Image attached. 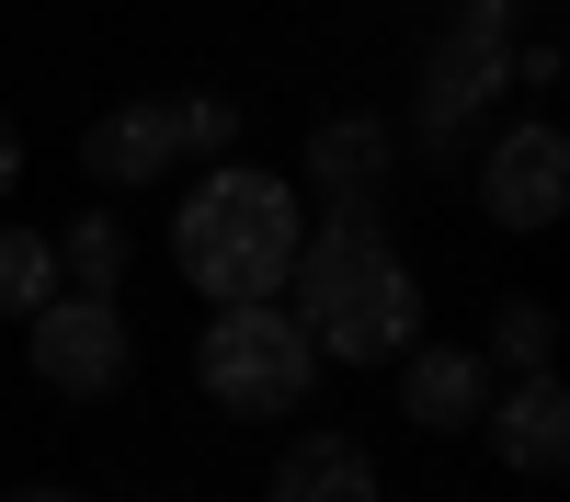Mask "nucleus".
I'll use <instances>...</instances> for the list:
<instances>
[{"mask_svg": "<svg viewBox=\"0 0 570 502\" xmlns=\"http://www.w3.org/2000/svg\"><path fill=\"white\" fill-rule=\"evenodd\" d=\"M285 286H297V319H308L320 354H343V365H389V354H411L422 286H411V263L389 252L376 206H331L308 240H297Z\"/></svg>", "mask_w": 570, "mask_h": 502, "instance_id": "nucleus-1", "label": "nucleus"}, {"mask_svg": "<svg viewBox=\"0 0 570 502\" xmlns=\"http://www.w3.org/2000/svg\"><path fill=\"white\" fill-rule=\"evenodd\" d=\"M308 240V206H297V183H274L252 160H217L195 195L171 206V263H183V286L195 297H285V263H297Z\"/></svg>", "mask_w": 570, "mask_h": 502, "instance_id": "nucleus-2", "label": "nucleus"}, {"mask_svg": "<svg viewBox=\"0 0 570 502\" xmlns=\"http://www.w3.org/2000/svg\"><path fill=\"white\" fill-rule=\"evenodd\" d=\"M195 377H206V400L228 411V423H274V411L308 400L320 343H308V319L285 297H228L206 319V343H195Z\"/></svg>", "mask_w": 570, "mask_h": 502, "instance_id": "nucleus-3", "label": "nucleus"}, {"mask_svg": "<svg viewBox=\"0 0 570 502\" xmlns=\"http://www.w3.org/2000/svg\"><path fill=\"white\" fill-rule=\"evenodd\" d=\"M468 23H445L434 35V58H422V137L434 149H456V126L468 115H491L502 104V69H513V46H502V0H456Z\"/></svg>", "mask_w": 570, "mask_h": 502, "instance_id": "nucleus-4", "label": "nucleus"}, {"mask_svg": "<svg viewBox=\"0 0 570 502\" xmlns=\"http://www.w3.org/2000/svg\"><path fill=\"white\" fill-rule=\"evenodd\" d=\"M23 343H35V377L46 388H69V400H104V388H126V308L115 297H80V286H58L35 319H23Z\"/></svg>", "mask_w": 570, "mask_h": 502, "instance_id": "nucleus-5", "label": "nucleus"}, {"mask_svg": "<svg viewBox=\"0 0 570 502\" xmlns=\"http://www.w3.org/2000/svg\"><path fill=\"white\" fill-rule=\"evenodd\" d=\"M480 195H491V217H502V228H548V217L570 206V137H559L548 115L502 126V149L480 160Z\"/></svg>", "mask_w": 570, "mask_h": 502, "instance_id": "nucleus-6", "label": "nucleus"}, {"mask_svg": "<svg viewBox=\"0 0 570 502\" xmlns=\"http://www.w3.org/2000/svg\"><path fill=\"white\" fill-rule=\"evenodd\" d=\"M491 445H502V469L513 480H559V456H570V388L548 377V365H525L513 388H491Z\"/></svg>", "mask_w": 570, "mask_h": 502, "instance_id": "nucleus-7", "label": "nucleus"}, {"mask_svg": "<svg viewBox=\"0 0 570 502\" xmlns=\"http://www.w3.org/2000/svg\"><path fill=\"white\" fill-rule=\"evenodd\" d=\"M389 171H400V137L376 126V115H320V126H308V183H320V206H376V195H389Z\"/></svg>", "mask_w": 570, "mask_h": 502, "instance_id": "nucleus-8", "label": "nucleus"}, {"mask_svg": "<svg viewBox=\"0 0 570 502\" xmlns=\"http://www.w3.org/2000/svg\"><path fill=\"white\" fill-rule=\"evenodd\" d=\"M400 411L422 434H468L491 411V354H456V343H422L411 377H400Z\"/></svg>", "mask_w": 570, "mask_h": 502, "instance_id": "nucleus-9", "label": "nucleus"}, {"mask_svg": "<svg viewBox=\"0 0 570 502\" xmlns=\"http://www.w3.org/2000/svg\"><path fill=\"white\" fill-rule=\"evenodd\" d=\"M80 160H91V183H149V171H171V160H183V149H171V104H115V115H91Z\"/></svg>", "mask_w": 570, "mask_h": 502, "instance_id": "nucleus-10", "label": "nucleus"}, {"mask_svg": "<svg viewBox=\"0 0 570 502\" xmlns=\"http://www.w3.org/2000/svg\"><path fill=\"white\" fill-rule=\"evenodd\" d=\"M263 502H376V456H365L354 434H308V445L274 469Z\"/></svg>", "mask_w": 570, "mask_h": 502, "instance_id": "nucleus-11", "label": "nucleus"}, {"mask_svg": "<svg viewBox=\"0 0 570 502\" xmlns=\"http://www.w3.org/2000/svg\"><path fill=\"white\" fill-rule=\"evenodd\" d=\"M58 297V240L46 228H0V319H35Z\"/></svg>", "mask_w": 570, "mask_h": 502, "instance_id": "nucleus-12", "label": "nucleus"}, {"mask_svg": "<svg viewBox=\"0 0 570 502\" xmlns=\"http://www.w3.org/2000/svg\"><path fill=\"white\" fill-rule=\"evenodd\" d=\"M58 286H80V297H115L126 286V228L115 217H80L58 240Z\"/></svg>", "mask_w": 570, "mask_h": 502, "instance_id": "nucleus-13", "label": "nucleus"}, {"mask_svg": "<svg viewBox=\"0 0 570 502\" xmlns=\"http://www.w3.org/2000/svg\"><path fill=\"white\" fill-rule=\"evenodd\" d=\"M559 354V319L537 308V297H502V319H491V365H513V377H525V365H548Z\"/></svg>", "mask_w": 570, "mask_h": 502, "instance_id": "nucleus-14", "label": "nucleus"}, {"mask_svg": "<svg viewBox=\"0 0 570 502\" xmlns=\"http://www.w3.org/2000/svg\"><path fill=\"white\" fill-rule=\"evenodd\" d=\"M228 137H240V115H228L217 91H195V104H171V149H195V160H228Z\"/></svg>", "mask_w": 570, "mask_h": 502, "instance_id": "nucleus-15", "label": "nucleus"}, {"mask_svg": "<svg viewBox=\"0 0 570 502\" xmlns=\"http://www.w3.org/2000/svg\"><path fill=\"white\" fill-rule=\"evenodd\" d=\"M12 183H23V126L0 115V195H12Z\"/></svg>", "mask_w": 570, "mask_h": 502, "instance_id": "nucleus-16", "label": "nucleus"}, {"mask_svg": "<svg viewBox=\"0 0 570 502\" xmlns=\"http://www.w3.org/2000/svg\"><path fill=\"white\" fill-rule=\"evenodd\" d=\"M12 502H80V491H12Z\"/></svg>", "mask_w": 570, "mask_h": 502, "instance_id": "nucleus-17", "label": "nucleus"}, {"mask_svg": "<svg viewBox=\"0 0 570 502\" xmlns=\"http://www.w3.org/2000/svg\"><path fill=\"white\" fill-rule=\"evenodd\" d=\"M502 12H513V0H502Z\"/></svg>", "mask_w": 570, "mask_h": 502, "instance_id": "nucleus-18", "label": "nucleus"}]
</instances>
